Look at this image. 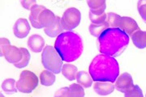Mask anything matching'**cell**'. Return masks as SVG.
Listing matches in <instances>:
<instances>
[{
    "mask_svg": "<svg viewBox=\"0 0 146 97\" xmlns=\"http://www.w3.org/2000/svg\"><path fill=\"white\" fill-rule=\"evenodd\" d=\"M89 72L95 82H115L119 75V67L115 57L101 53L93 59Z\"/></svg>",
    "mask_w": 146,
    "mask_h": 97,
    "instance_id": "6da1fadb",
    "label": "cell"
},
{
    "mask_svg": "<svg viewBox=\"0 0 146 97\" xmlns=\"http://www.w3.org/2000/svg\"><path fill=\"white\" fill-rule=\"evenodd\" d=\"M54 49L63 61H75L83 53V41L76 32L67 31L58 36L54 42Z\"/></svg>",
    "mask_w": 146,
    "mask_h": 97,
    "instance_id": "7a4b0ae2",
    "label": "cell"
},
{
    "mask_svg": "<svg viewBox=\"0 0 146 97\" xmlns=\"http://www.w3.org/2000/svg\"><path fill=\"white\" fill-rule=\"evenodd\" d=\"M98 44L102 54L115 57L125 50L129 44V36L119 28H109L98 37Z\"/></svg>",
    "mask_w": 146,
    "mask_h": 97,
    "instance_id": "3957f363",
    "label": "cell"
},
{
    "mask_svg": "<svg viewBox=\"0 0 146 97\" xmlns=\"http://www.w3.org/2000/svg\"><path fill=\"white\" fill-rule=\"evenodd\" d=\"M63 61L54 47L47 46L44 48L42 54V62L47 71L54 74H59L63 66Z\"/></svg>",
    "mask_w": 146,
    "mask_h": 97,
    "instance_id": "277c9868",
    "label": "cell"
},
{
    "mask_svg": "<svg viewBox=\"0 0 146 97\" xmlns=\"http://www.w3.org/2000/svg\"><path fill=\"white\" fill-rule=\"evenodd\" d=\"M38 85V78L33 72L23 71L21 73L20 79L16 82V88L22 93H31Z\"/></svg>",
    "mask_w": 146,
    "mask_h": 97,
    "instance_id": "5b68a950",
    "label": "cell"
},
{
    "mask_svg": "<svg viewBox=\"0 0 146 97\" xmlns=\"http://www.w3.org/2000/svg\"><path fill=\"white\" fill-rule=\"evenodd\" d=\"M81 20V13L80 11L74 7L68 8L64 11L62 17L64 30L72 31L78 27Z\"/></svg>",
    "mask_w": 146,
    "mask_h": 97,
    "instance_id": "8992f818",
    "label": "cell"
},
{
    "mask_svg": "<svg viewBox=\"0 0 146 97\" xmlns=\"http://www.w3.org/2000/svg\"><path fill=\"white\" fill-rule=\"evenodd\" d=\"M118 28L124 32L127 36H132L136 31L140 30V28L135 20L127 16H121Z\"/></svg>",
    "mask_w": 146,
    "mask_h": 97,
    "instance_id": "52a82bcc",
    "label": "cell"
},
{
    "mask_svg": "<svg viewBox=\"0 0 146 97\" xmlns=\"http://www.w3.org/2000/svg\"><path fill=\"white\" fill-rule=\"evenodd\" d=\"M134 86L133 79L129 73H123L117 78L115 83V87L117 91L125 93Z\"/></svg>",
    "mask_w": 146,
    "mask_h": 97,
    "instance_id": "ba28073f",
    "label": "cell"
},
{
    "mask_svg": "<svg viewBox=\"0 0 146 97\" xmlns=\"http://www.w3.org/2000/svg\"><path fill=\"white\" fill-rule=\"evenodd\" d=\"M30 29H31V27L29 25V21L25 18H20L15 23L13 32H14V35L17 38L22 39L29 35Z\"/></svg>",
    "mask_w": 146,
    "mask_h": 97,
    "instance_id": "9c48e42d",
    "label": "cell"
},
{
    "mask_svg": "<svg viewBox=\"0 0 146 97\" xmlns=\"http://www.w3.org/2000/svg\"><path fill=\"white\" fill-rule=\"evenodd\" d=\"M44 31H45V33L50 37H55V36L58 37L60 34H62L64 31V28L62 23V18H60L59 16H55L52 24L46 28H45Z\"/></svg>",
    "mask_w": 146,
    "mask_h": 97,
    "instance_id": "30bf717a",
    "label": "cell"
},
{
    "mask_svg": "<svg viewBox=\"0 0 146 97\" xmlns=\"http://www.w3.org/2000/svg\"><path fill=\"white\" fill-rule=\"evenodd\" d=\"M28 46L33 53H40L44 49L45 40L40 35H32L28 40Z\"/></svg>",
    "mask_w": 146,
    "mask_h": 97,
    "instance_id": "8fae6325",
    "label": "cell"
},
{
    "mask_svg": "<svg viewBox=\"0 0 146 97\" xmlns=\"http://www.w3.org/2000/svg\"><path fill=\"white\" fill-rule=\"evenodd\" d=\"M46 9V7L42 5L36 4L32 7L29 15V21L31 23V25L35 28H42V27L39 23V16L43 11Z\"/></svg>",
    "mask_w": 146,
    "mask_h": 97,
    "instance_id": "7c38bea8",
    "label": "cell"
},
{
    "mask_svg": "<svg viewBox=\"0 0 146 97\" xmlns=\"http://www.w3.org/2000/svg\"><path fill=\"white\" fill-rule=\"evenodd\" d=\"M115 85L110 82H96L94 85V92L100 96H107L115 90Z\"/></svg>",
    "mask_w": 146,
    "mask_h": 97,
    "instance_id": "4fadbf2b",
    "label": "cell"
},
{
    "mask_svg": "<svg viewBox=\"0 0 146 97\" xmlns=\"http://www.w3.org/2000/svg\"><path fill=\"white\" fill-rule=\"evenodd\" d=\"M4 57L8 62L15 65L21 60L22 53L21 51V49L17 48L16 46H11L7 49L5 54H4Z\"/></svg>",
    "mask_w": 146,
    "mask_h": 97,
    "instance_id": "5bb4252c",
    "label": "cell"
},
{
    "mask_svg": "<svg viewBox=\"0 0 146 97\" xmlns=\"http://www.w3.org/2000/svg\"><path fill=\"white\" fill-rule=\"evenodd\" d=\"M87 3L92 14L98 15L105 13V10L106 8V3L104 0H89Z\"/></svg>",
    "mask_w": 146,
    "mask_h": 97,
    "instance_id": "9a60e30c",
    "label": "cell"
},
{
    "mask_svg": "<svg viewBox=\"0 0 146 97\" xmlns=\"http://www.w3.org/2000/svg\"><path fill=\"white\" fill-rule=\"evenodd\" d=\"M78 72L77 67L72 64L67 63V64H64L62 67V74L69 81H73L76 79Z\"/></svg>",
    "mask_w": 146,
    "mask_h": 97,
    "instance_id": "2e32d148",
    "label": "cell"
},
{
    "mask_svg": "<svg viewBox=\"0 0 146 97\" xmlns=\"http://www.w3.org/2000/svg\"><path fill=\"white\" fill-rule=\"evenodd\" d=\"M55 16L56 15L54 14L53 11L46 8L42 11L40 16H39V23H40V24L42 28H46L52 24Z\"/></svg>",
    "mask_w": 146,
    "mask_h": 97,
    "instance_id": "e0dca14e",
    "label": "cell"
},
{
    "mask_svg": "<svg viewBox=\"0 0 146 97\" xmlns=\"http://www.w3.org/2000/svg\"><path fill=\"white\" fill-rule=\"evenodd\" d=\"M133 44L139 49H144L146 47V31L138 30L131 36Z\"/></svg>",
    "mask_w": 146,
    "mask_h": 97,
    "instance_id": "ac0fdd59",
    "label": "cell"
},
{
    "mask_svg": "<svg viewBox=\"0 0 146 97\" xmlns=\"http://www.w3.org/2000/svg\"><path fill=\"white\" fill-rule=\"evenodd\" d=\"M76 80H77V83L82 86L84 88H89L91 87L93 85V81H94L90 75L84 71L78 72Z\"/></svg>",
    "mask_w": 146,
    "mask_h": 97,
    "instance_id": "d6986e66",
    "label": "cell"
},
{
    "mask_svg": "<svg viewBox=\"0 0 146 97\" xmlns=\"http://www.w3.org/2000/svg\"><path fill=\"white\" fill-rule=\"evenodd\" d=\"M56 80L55 75L53 72L45 70L40 75V82L43 86L50 87L52 86Z\"/></svg>",
    "mask_w": 146,
    "mask_h": 97,
    "instance_id": "ffe728a7",
    "label": "cell"
},
{
    "mask_svg": "<svg viewBox=\"0 0 146 97\" xmlns=\"http://www.w3.org/2000/svg\"><path fill=\"white\" fill-rule=\"evenodd\" d=\"M109 24L107 22H105L104 24H91L89 26V32L92 36L99 37L105 31L109 28Z\"/></svg>",
    "mask_w": 146,
    "mask_h": 97,
    "instance_id": "44dd1931",
    "label": "cell"
},
{
    "mask_svg": "<svg viewBox=\"0 0 146 97\" xmlns=\"http://www.w3.org/2000/svg\"><path fill=\"white\" fill-rule=\"evenodd\" d=\"M2 89L7 94L16 93L18 90L16 88V82L14 79H7L2 83Z\"/></svg>",
    "mask_w": 146,
    "mask_h": 97,
    "instance_id": "7402d4cb",
    "label": "cell"
},
{
    "mask_svg": "<svg viewBox=\"0 0 146 97\" xmlns=\"http://www.w3.org/2000/svg\"><path fill=\"white\" fill-rule=\"evenodd\" d=\"M20 49L22 53V57H21V61L17 62L14 66L19 69H21V68L26 67L29 65V62L30 61V53L25 48H20Z\"/></svg>",
    "mask_w": 146,
    "mask_h": 97,
    "instance_id": "603a6c76",
    "label": "cell"
},
{
    "mask_svg": "<svg viewBox=\"0 0 146 97\" xmlns=\"http://www.w3.org/2000/svg\"><path fill=\"white\" fill-rule=\"evenodd\" d=\"M69 93L71 97H84V90L78 83H73L69 87Z\"/></svg>",
    "mask_w": 146,
    "mask_h": 97,
    "instance_id": "cb8c5ba5",
    "label": "cell"
},
{
    "mask_svg": "<svg viewBox=\"0 0 146 97\" xmlns=\"http://www.w3.org/2000/svg\"><path fill=\"white\" fill-rule=\"evenodd\" d=\"M121 16L114 12H110L107 14V19L106 22L108 23L110 28H118L119 21Z\"/></svg>",
    "mask_w": 146,
    "mask_h": 97,
    "instance_id": "d4e9b609",
    "label": "cell"
},
{
    "mask_svg": "<svg viewBox=\"0 0 146 97\" xmlns=\"http://www.w3.org/2000/svg\"><path fill=\"white\" fill-rule=\"evenodd\" d=\"M107 19V15L106 13H103L102 15H94L91 12L89 13V20L94 24H102L106 22Z\"/></svg>",
    "mask_w": 146,
    "mask_h": 97,
    "instance_id": "484cf974",
    "label": "cell"
},
{
    "mask_svg": "<svg viewBox=\"0 0 146 97\" xmlns=\"http://www.w3.org/2000/svg\"><path fill=\"white\" fill-rule=\"evenodd\" d=\"M124 97H144L142 90L137 85H134L131 89L125 92Z\"/></svg>",
    "mask_w": 146,
    "mask_h": 97,
    "instance_id": "4316f807",
    "label": "cell"
},
{
    "mask_svg": "<svg viewBox=\"0 0 146 97\" xmlns=\"http://www.w3.org/2000/svg\"><path fill=\"white\" fill-rule=\"evenodd\" d=\"M11 46L10 41L5 37H2L0 39V56L4 57L7 49Z\"/></svg>",
    "mask_w": 146,
    "mask_h": 97,
    "instance_id": "83f0119b",
    "label": "cell"
},
{
    "mask_svg": "<svg viewBox=\"0 0 146 97\" xmlns=\"http://www.w3.org/2000/svg\"><path fill=\"white\" fill-rule=\"evenodd\" d=\"M137 8L141 18L146 23V1H139L137 4Z\"/></svg>",
    "mask_w": 146,
    "mask_h": 97,
    "instance_id": "f1b7e54d",
    "label": "cell"
},
{
    "mask_svg": "<svg viewBox=\"0 0 146 97\" xmlns=\"http://www.w3.org/2000/svg\"><path fill=\"white\" fill-rule=\"evenodd\" d=\"M54 97H71L69 93V87H64L58 89L57 92H55Z\"/></svg>",
    "mask_w": 146,
    "mask_h": 97,
    "instance_id": "f546056e",
    "label": "cell"
},
{
    "mask_svg": "<svg viewBox=\"0 0 146 97\" xmlns=\"http://www.w3.org/2000/svg\"><path fill=\"white\" fill-rule=\"evenodd\" d=\"M21 4L23 6V7L25 8L26 10L31 11L32 7L36 4V2L32 1V0H23V1H21Z\"/></svg>",
    "mask_w": 146,
    "mask_h": 97,
    "instance_id": "4dcf8cb0",
    "label": "cell"
},
{
    "mask_svg": "<svg viewBox=\"0 0 146 97\" xmlns=\"http://www.w3.org/2000/svg\"><path fill=\"white\" fill-rule=\"evenodd\" d=\"M0 97H5V96H3V94H0Z\"/></svg>",
    "mask_w": 146,
    "mask_h": 97,
    "instance_id": "1f68e13d",
    "label": "cell"
}]
</instances>
